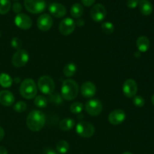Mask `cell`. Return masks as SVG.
Listing matches in <instances>:
<instances>
[{
	"mask_svg": "<svg viewBox=\"0 0 154 154\" xmlns=\"http://www.w3.org/2000/svg\"><path fill=\"white\" fill-rule=\"evenodd\" d=\"M46 122L45 114L40 111H32L26 118V125L32 132H38L44 127Z\"/></svg>",
	"mask_w": 154,
	"mask_h": 154,
	"instance_id": "cell-1",
	"label": "cell"
},
{
	"mask_svg": "<svg viewBox=\"0 0 154 154\" xmlns=\"http://www.w3.org/2000/svg\"><path fill=\"white\" fill-rule=\"evenodd\" d=\"M79 87L78 83L74 80L67 79L63 81L62 86L61 96L66 101H72L78 96Z\"/></svg>",
	"mask_w": 154,
	"mask_h": 154,
	"instance_id": "cell-2",
	"label": "cell"
},
{
	"mask_svg": "<svg viewBox=\"0 0 154 154\" xmlns=\"http://www.w3.org/2000/svg\"><path fill=\"white\" fill-rule=\"evenodd\" d=\"M20 93L26 99H32L37 95V87L33 80L25 79L20 84Z\"/></svg>",
	"mask_w": 154,
	"mask_h": 154,
	"instance_id": "cell-3",
	"label": "cell"
},
{
	"mask_svg": "<svg viewBox=\"0 0 154 154\" xmlns=\"http://www.w3.org/2000/svg\"><path fill=\"white\" fill-rule=\"evenodd\" d=\"M38 87L42 93L50 95L54 91L55 84H54V80L51 77L48 76V75H44L38 79Z\"/></svg>",
	"mask_w": 154,
	"mask_h": 154,
	"instance_id": "cell-4",
	"label": "cell"
},
{
	"mask_svg": "<svg viewBox=\"0 0 154 154\" xmlns=\"http://www.w3.org/2000/svg\"><path fill=\"white\" fill-rule=\"evenodd\" d=\"M24 6L32 14H40L45 11L46 2L45 0H24Z\"/></svg>",
	"mask_w": 154,
	"mask_h": 154,
	"instance_id": "cell-5",
	"label": "cell"
},
{
	"mask_svg": "<svg viewBox=\"0 0 154 154\" xmlns=\"http://www.w3.org/2000/svg\"><path fill=\"white\" fill-rule=\"evenodd\" d=\"M76 132L83 138H90L95 133V127L92 123L81 121L77 124Z\"/></svg>",
	"mask_w": 154,
	"mask_h": 154,
	"instance_id": "cell-6",
	"label": "cell"
},
{
	"mask_svg": "<svg viewBox=\"0 0 154 154\" xmlns=\"http://www.w3.org/2000/svg\"><path fill=\"white\" fill-rule=\"evenodd\" d=\"M29 60V56L26 50L20 49L14 54L12 57V64L14 67L21 68L26 65Z\"/></svg>",
	"mask_w": 154,
	"mask_h": 154,
	"instance_id": "cell-7",
	"label": "cell"
},
{
	"mask_svg": "<svg viewBox=\"0 0 154 154\" xmlns=\"http://www.w3.org/2000/svg\"><path fill=\"white\" fill-rule=\"evenodd\" d=\"M107 15V11L102 4H96L90 10V17L96 22H102Z\"/></svg>",
	"mask_w": 154,
	"mask_h": 154,
	"instance_id": "cell-8",
	"label": "cell"
},
{
	"mask_svg": "<svg viewBox=\"0 0 154 154\" xmlns=\"http://www.w3.org/2000/svg\"><path fill=\"white\" fill-rule=\"evenodd\" d=\"M76 26V23L72 18H65L60 22L59 26L60 32L63 35H69L75 30Z\"/></svg>",
	"mask_w": 154,
	"mask_h": 154,
	"instance_id": "cell-9",
	"label": "cell"
},
{
	"mask_svg": "<svg viewBox=\"0 0 154 154\" xmlns=\"http://www.w3.org/2000/svg\"><path fill=\"white\" fill-rule=\"evenodd\" d=\"M87 112L91 116H98L102 111V103L99 99H91L85 105Z\"/></svg>",
	"mask_w": 154,
	"mask_h": 154,
	"instance_id": "cell-10",
	"label": "cell"
},
{
	"mask_svg": "<svg viewBox=\"0 0 154 154\" xmlns=\"http://www.w3.org/2000/svg\"><path fill=\"white\" fill-rule=\"evenodd\" d=\"M14 23L18 28L23 30L29 29L32 26V20L26 14L20 13L15 17Z\"/></svg>",
	"mask_w": 154,
	"mask_h": 154,
	"instance_id": "cell-11",
	"label": "cell"
},
{
	"mask_svg": "<svg viewBox=\"0 0 154 154\" xmlns=\"http://www.w3.org/2000/svg\"><path fill=\"white\" fill-rule=\"evenodd\" d=\"M123 92L125 96L127 98H133L136 96L138 92V85L137 83L132 79H128L123 83Z\"/></svg>",
	"mask_w": 154,
	"mask_h": 154,
	"instance_id": "cell-12",
	"label": "cell"
},
{
	"mask_svg": "<svg viewBox=\"0 0 154 154\" xmlns=\"http://www.w3.org/2000/svg\"><path fill=\"white\" fill-rule=\"evenodd\" d=\"M37 26L38 28L41 31H48L53 26V19L51 15L48 14H44L41 15L38 18Z\"/></svg>",
	"mask_w": 154,
	"mask_h": 154,
	"instance_id": "cell-13",
	"label": "cell"
},
{
	"mask_svg": "<svg viewBox=\"0 0 154 154\" xmlns=\"http://www.w3.org/2000/svg\"><path fill=\"white\" fill-rule=\"evenodd\" d=\"M126 119V113L121 109H117L111 111L108 116L110 123L114 126H117L123 123Z\"/></svg>",
	"mask_w": 154,
	"mask_h": 154,
	"instance_id": "cell-14",
	"label": "cell"
},
{
	"mask_svg": "<svg viewBox=\"0 0 154 154\" xmlns=\"http://www.w3.org/2000/svg\"><path fill=\"white\" fill-rule=\"evenodd\" d=\"M49 11L51 15L57 18L63 17L67 13L66 7L63 5L57 2H54L50 5Z\"/></svg>",
	"mask_w": 154,
	"mask_h": 154,
	"instance_id": "cell-15",
	"label": "cell"
},
{
	"mask_svg": "<svg viewBox=\"0 0 154 154\" xmlns=\"http://www.w3.org/2000/svg\"><path fill=\"white\" fill-rule=\"evenodd\" d=\"M81 93L84 97L92 98L95 96L96 93V86L93 83L90 82V81H87L81 86Z\"/></svg>",
	"mask_w": 154,
	"mask_h": 154,
	"instance_id": "cell-16",
	"label": "cell"
},
{
	"mask_svg": "<svg viewBox=\"0 0 154 154\" xmlns=\"http://www.w3.org/2000/svg\"><path fill=\"white\" fill-rule=\"evenodd\" d=\"M15 98L13 93L8 90H2L0 92V103L6 107H10L14 103Z\"/></svg>",
	"mask_w": 154,
	"mask_h": 154,
	"instance_id": "cell-17",
	"label": "cell"
},
{
	"mask_svg": "<svg viewBox=\"0 0 154 154\" xmlns=\"http://www.w3.org/2000/svg\"><path fill=\"white\" fill-rule=\"evenodd\" d=\"M136 45L140 52H146L150 48V40L148 39V38L144 35L140 36L136 41Z\"/></svg>",
	"mask_w": 154,
	"mask_h": 154,
	"instance_id": "cell-18",
	"label": "cell"
},
{
	"mask_svg": "<svg viewBox=\"0 0 154 154\" xmlns=\"http://www.w3.org/2000/svg\"><path fill=\"white\" fill-rule=\"evenodd\" d=\"M138 6L140 12L145 16L151 14L153 12V5L149 0H141L139 1Z\"/></svg>",
	"mask_w": 154,
	"mask_h": 154,
	"instance_id": "cell-19",
	"label": "cell"
},
{
	"mask_svg": "<svg viewBox=\"0 0 154 154\" xmlns=\"http://www.w3.org/2000/svg\"><path fill=\"white\" fill-rule=\"evenodd\" d=\"M70 13L72 17L80 18L84 14V8L79 3H75L71 8Z\"/></svg>",
	"mask_w": 154,
	"mask_h": 154,
	"instance_id": "cell-20",
	"label": "cell"
},
{
	"mask_svg": "<svg viewBox=\"0 0 154 154\" xmlns=\"http://www.w3.org/2000/svg\"><path fill=\"white\" fill-rule=\"evenodd\" d=\"M75 121L72 118H65L62 120L60 123V128L63 131H69L74 127Z\"/></svg>",
	"mask_w": 154,
	"mask_h": 154,
	"instance_id": "cell-21",
	"label": "cell"
},
{
	"mask_svg": "<svg viewBox=\"0 0 154 154\" xmlns=\"http://www.w3.org/2000/svg\"><path fill=\"white\" fill-rule=\"evenodd\" d=\"M13 80L6 73L0 74V85L4 88H8L12 85Z\"/></svg>",
	"mask_w": 154,
	"mask_h": 154,
	"instance_id": "cell-22",
	"label": "cell"
},
{
	"mask_svg": "<svg viewBox=\"0 0 154 154\" xmlns=\"http://www.w3.org/2000/svg\"><path fill=\"white\" fill-rule=\"evenodd\" d=\"M77 72V66L73 63H68L63 69V74L68 78L72 77Z\"/></svg>",
	"mask_w": 154,
	"mask_h": 154,
	"instance_id": "cell-23",
	"label": "cell"
},
{
	"mask_svg": "<svg viewBox=\"0 0 154 154\" xmlns=\"http://www.w3.org/2000/svg\"><path fill=\"white\" fill-rule=\"evenodd\" d=\"M69 150V144L66 141L62 140L60 141L57 144V153L65 154L67 153Z\"/></svg>",
	"mask_w": 154,
	"mask_h": 154,
	"instance_id": "cell-24",
	"label": "cell"
},
{
	"mask_svg": "<svg viewBox=\"0 0 154 154\" xmlns=\"http://www.w3.org/2000/svg\"><path fill=\"white\" fill-rule=\"evenodd\" d=\"M10 0H0V14H6L11 9Z\"/></svg>",
	"mask_w": 154,
	"mask_h": 154,
	"instance_id": "cell-25",
	"label": "cell"
},
{
	"mask_svg": "<svg viewBox=\"0 0 154 154\" xmlns=\"http://www.w3.org/2000/svg\"><path fill=\"white\" fill-rule=\"evenodd\" d=\"M101 29H102V31L107 35H111L114 32V26L111 22L102 23L101 25Z\"/></svg>",
	"mask_w": 154,
	"mask_h": 154,
	"instance_id": "cell-26",
	"label": "cell"
},
{
	"mask_svg": "<svg viewBox=\"0 0 154 154\" xmlns=\"http://www.w3.org/2000/svg\"><path fill=\"white\" fill-rule=\"evenodd\" d=\"M34 104L40 108H44L48 105V100L43 96H37L35 97Z\"/></svg>",
	"mask_w": 154,
	"mask_h": 154,
	"instance_id": "cell-27",
	"label": "cell"
},
{
	"mask_svg": "<svg viewBox=\"0 0 154 154\" xmlns=\"http://www.w3.org/2000/svg\"><path fill=\"white\" fill-rule=\"evenodd\" d=\"M84 109V105L81 102H74L70 106V111L72 114H78Z\"/></svg>",
	"mask_w": 154,
	"mask_h": 154,
	"instance_id": "cell-28",
	"label": "cell"
},
{
	"mask_svg": "<svg viewBox=\"0 0 154 154\" xmlns=\"http://www.w3.org/2000/svg\"><path fill=\"white\" fill-rule=\"evenodd\" d=\"M26 108L27 105L25 102H23V101H19V102H17L14 105V110L15 111H17V113H22L24 112V111L26 110Z\"/></svg>",
	"mask_w": 154,
	"mask_h": 154,
	"instance_id": "cell-29",
	"label": "cell"
},
{
	"mask_svg": "<svg viewBox=\"0 0 154 154\" xmlns=\"http://www.w3.org/2000/svg\"><path fill=\"white\" fill-rule=\"evenodd\" d=\"M49 100L52 103L61 104L63 102V97L58 93H51L49 95Z\"/></svg>",
	"mask_w": 154,
	"mask_h": 154,
	"instance_id": "cell-30",
	"label": "cell"
},
{
	"mask_svg": "<svg viewBox=\"0 0 154 154\" xmlns=\"http://www.w3.org/2000/svg\"><path fill=\"white\" fill-rule=\"evenodd\" d=\"M133 104L137 108H142L145 104V100L141 96H135L133 97Z\"/></svg>",
	"mask_w": 154,
	"mask_h": 154,
	"instance_id": "cell-31",
	"label": "cell"
},
{
	"mask_svg": "<svg viewBox=\"0 0 154 154\" xmlns=\"http://www.w3.org/2000/svg\"><path fill=\"white\" fill-rule=\"evenodd\" d=\"M11 45L12 48H13L14 49H16L18 51V50H20L21 48H22L23 42L19 38L15 37L12 38L11 42Z\"/></svg>",
	"mask_w": 154,
	"mask_h": 154,
	"instance_id": "cell-32",
	"label": "cell"
},
{
	"mask_svg": "<svg viewBox=\"0 0 154 154\" xmlns=\"http://www.w3.org/2000/svg\"><path fill=\"white\" fill-rule=\"evenodd\" d=\"M139 4V0H127L126 2V5L129 8H135Z\"/></svg>",
	"mask_w": 154,
	"mask_h": 154,
	"instance_id": "cell-33",
	"label": "cell"
},
{
	"mask_svg": "<svg viewBox=\"0 0 154 154\" xmlns=\"http://www.w3.org/2000/svg\"><path fill=\"white\" fill-rule=\"evenodd\" d=\"M13 11L14 13L16 14H20V11H22V5H21L20 3L19 2H15L14 4L13 5Z\"/></svg>",
	"mask_w": 154,
	"mask_h": 154,
	"instance_id": "cell-34",
	"label": "cell"
},
{
	"mask_svg": "<svg viewBox=\"0 0 154 154\" xmlns=\"http://www.w3.org/2000/svg\"><path fill=\"white\" fill-rule=\"evenodd\" d=\"M95 1L96 0H81V2L83 3L84 6H87V7H89V6H91L94 4Z\"/></svg>",
	"mask_w": 154,
	"mask_h": 154,
	"instance_id": "cell-35",
	"label": "cell"
},
{
	"mask_svg": "<svg viewBox=\"0 0 154 154\" xmlns=\"http://www.w3.org/2000/svg\"><path fill=\"white\" fill-rule=\"evenodd\" d=\"M42 154H58L57 151L54 150L52 148H50V147H48V148H45V150H43V153Z\"/></svg>",
	"mask_w": 154,
	"mask_h": 154,
	"instance_id": "cell-36",
	"label": "cell"
},
{
	"mask_svg": "<svg viewBox=\"0 0 154 154\" xmlns=\"http://www.w3.org/2000/svg\"><path fill=\"white\" fill-rule=\"evenodd\" d=\"M4 137H5V131L4 129L0 126V141L4 138Z\"/></svg>",
	"mask_w": 154,
	"mask_h": 154,
	"instance_id": "cell-37",
	"label": "cell"
},
{
	"mask_svg": "<svg viewBox=\"0 0 154 154\" xmlns=\"http://www.w3.org/2000/svg\"><path fill=\"white\" fill-rule=\"evenodd\" d=\"M0 154H8L7 150L2 146H0Z\"/></svg>",
	"mask_w": 154,
	"mask_h": 154,
	"instance_id": "cell-38",
	"label": "cell"
},
{
	"mask_svg": "<svg viewBox=\"0 0 154 154\" xmlns=\"http://www.w3.org/2000/svg\"><path fill=\"white\" fill-rule=\"evenodd\" d=\"M77 25L79 26H81L84 25V20L79 19L78 21H77Z\"/></svg>",
	"mask_w": 154,
	"mask_h": 154,
	"instance_id": "cell-39",
	"label": "cell"
},
{
	"mask_svg": "<svg viewBox=\"0 0 154 154\" xmlns=\"http://www.w3.org/2000/svg\"><path fill=\"white\" fill-rule=\"evenodd\" d=\"M151 102H152V103H153V105H154V94H153V96H152V98H151Z\"/></svg>",
	"mask_w": 154,
	"mask_h": 154,
	"instance_id": "cell-40",
	"label": "cell"
},
{
	"mask_svg": "<svg viewBox=\"0 0 154 154\" xmlns=\"http://www.w3.org/2000/svg\"><path fill=\"white\" fill-rule=\"evenodd\" d=\"M122 154H133V153H132L131 152H125V153H123Z\"/></svg>",
	"mask_w": 154,
	"mask_h": 154,
	"instance_id": "cell-41",
	"label": "cell"
},
{
	"mask_svg": "<svg viewBox=\"0 0 154 154\" xmlns=\"http://www.w3.org/2000/svg\"><path fill=\"white\" fill-rule=\"evenodd\" d=\"M0 37H1V32H0Z\"/></svg>",
	"mask_w": 154,
	"mask_h": 154,
	"instance_id": "cell-42",
	"label": "cell"
},
{
	"mask_svg": "<svg viewBox=\"0 0 154 154\" xmlns=\"http://www.w3.org/2000/svg\"><path fill=\"white\" fill-rule=\"evenodd\" d=\"M14 1H17V0H14Z\"/></svg>",
	"mask_w": 154,
	"mask_h": 154,
	"instance_id": "cell-43",
	"label": "cell"
}]
</instances>
